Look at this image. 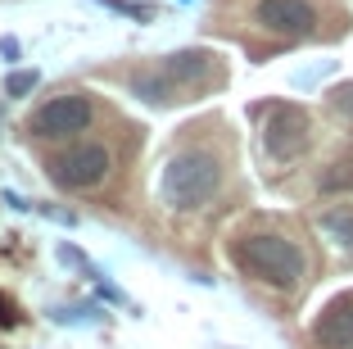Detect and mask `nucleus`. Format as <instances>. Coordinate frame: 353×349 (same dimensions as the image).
I'll use <instances>...</instances> for the list:
<instances>
[{"label": "nucleus", "mask_w": 353, "mask_h": 349, "mask_svg": "<svg viewBox=\"0 0 353 349\" xmlns=\"http://www.w3.org/2000/svg\"><path fill=\"white\" fill-rule=\"evenodd\" d=\"M312 336L322 340L326 349H353V299H335L322 318H317Z\"/></svg>", "instance_id": "obj_7"}, {"label": "nucleus", "mask_w": 353, "mask_h": 349, "mask_svg": "<svg viewBox=\"0 0 353 349\" xmlns=\"http://www.w3.org/2000/svg\"><path fill=\"white\" fill-rule=\"evenodd\" d=\"M109 177V150L104 145H73L68 154L54 159V182L73 186V191H86V186L104 182Z\"/></svg>", "instance_id": "obj_4"}, {"label": "nucleus", "mask_w": 353, "mask_h": 349, "mask_svg": "<svg viewBox=\"0 0 353 349\" xmlns=\"http://www.w3.org/2000/svg\"><path fill=\"white\" fill-rule=\"evenodd\" d=\"M208 73H213V55L208 50H181L168 59V82H186V86H199L208 82Z\"/></svg>", "instance_id": "obj_8"}, {"label": "nucleus", "mask_w": 353, "mask_h": 349, "mask_svg": "<svg viewBox=\"0 0 353 349\" xmlns=\"http://www.w3.org/2000/svg\"><path fill=\"white\" fill-rule=\"evenodd\" d=\"M236 258H240L245 272L263 277L268 286H285L290 290L294 281L303 277V254H299V245L285 240V236H250L236 249Z\"/></svg>", "instance_id": "obj_2"}, {"label": "nucleus", "mask_w": 353, "mask_h": 349, "mask_svg": "<svg viewBox=\"0 0 353 349\" xmlns=\"http://www.w3.org/2000/svg\"><path fill=\"white\" fill-rule=\"evenodd\" d=\"M0 322H5V327L14 322V313H10V304H5V299H0Z\"/></svg>", "instance_id": "obj_13"}, {"label": "nucleus", "mask_w": 353, "mask_h": 349, "mask_svg": "<svg viewBox=\"0 0 353 349\" xmlns=\"http://www.w3.org/2000/svg\"><path fill=\"white\" fill-rule=\"evenodd\" d=\"M41 82V73L37 68H23V73H10V82H5V95H28L32 86Z\"/></svg>", "instance_id": "obj_11"}, {"label": "nucleus", "mask_w": 353, "mask_h": 349, "mask_svg": "<svg viewBox=\"0 0 353 349\" xmlns=\"http://www.w3.org/2000/svg\"><path fill=\"white\" fill-rule=\"evenodd\" d=\"M86 123H91V104L82 95H54V100H46L41 109L32 113V132L41 141L77 136V132H86Z\"/></svg>", "instance_id": "obj_3"}, {"label": "nucleus", "mask_w": 353, "mask_h": 349, "mask_svg": "<svg viewBox=\"0 0 353 349\" xmlns=\"http://www.w3.org/2000/svg\"><path fill=\"white\" fill-rule=\"evenodd\" d=\"M268 150L276 154V159H299V154L308 150V118H303V109L285 104V109L272 113V123H268Z\"/></svg>", "instance_id": "obj_6"}, {"label": "nucleus", "mask_w": 353, "mask_h": 349, "mask_svg": "<svg viewBox=\"0 0 353 349\" xmlns=\"http://www.w3.org/2000/svg\"><path fill=\"white\" fill-rule=\"evenodd\" d=\"M322 191H326V196H335V191H353V159L326 168V173H322Z\"/></svg>", "instance_id": "obj_9"}, {"label": "nucleus", "mask_w": 353, "mask_h": 349, "mask_svg": "<svg viewBox=\"0 0 353 349\" xmlns=\"http://www.w3.org/2000/svg\"><path fill=\"white\" fill-rule=\"evenodd\" d=\"M254 19H259V28L276 32V37H303V32H312L317 14L308 0H259Z\"/></svg>", "instance_id": "obj_5"}, {"label": "nucleus", "mask_w": 353, "mask_h": 349, "mask_svg": "<svg viewBox=\"0 0 353 349\" xmlns=\"http://www.w3.org/2000/svg\"><path fill=\"white\" fill-rule=\"evenodd\" d=\"M322 227H326V232H331V236L353 254V214H326V223H322Z\"/></svg>", "instance_id": "obj_10"}, {"label": "nucleus", "mask_w": 353, "mask_h": 349, "mask_svg": "<svg viewBox=\"0 0 353 349\" xmlns=\"http://www.w3.org/2000/svg\"><path fill=\"white\" fill-rule=\"evenodd\" d=\"M222 182V168L213 154L204 150H190V154H176L163 173V200L172 209H199Z\"/></svg>", "instance_id": "obj_1"}, {"label": "nucleus", "mask_w": 353, "mask_h": 349, "mask_svg": "<svg viewBox=\"0 0 353 349\" xmlns=\"http://www.w3.org/2000/svg\"><path fill=\"white\" fill-rule=\"evenodd\" d=\"M331 104L344 113V118H353V82H340V86H335V91H331Z\"/></svg>", "instance_id": "obj_12"}]
</instances>
